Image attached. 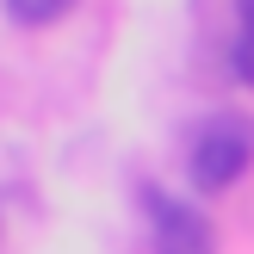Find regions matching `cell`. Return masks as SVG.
Segmentation results:
<instances>
[{
	"label": "cell",
	"mask_w": 254,
	"mask_h": 254,
	"mask_svg": "<svg viewBox=\"0 0 254 254\" xmlns=\"http://www.w3.org/2000/svg\"><path fill=\"white\" fill-rule=\"evenodd\" d=\"M248 161H254V124L236 118V112H223V118H211L205 130H198V143H192V180L217 192V186L242 180Z\"/></svg>",
	"instance_id": "1"
},
{
	"label": "cell",
	"mask_w": 254,
	"mask_h": 254,
	"mask_svg": "<svg viewBox=\"0 0 254 254\" xmlns=\"http://www.w3.org/2000/svg\"><path fill=\"white\" fill-rule=\"evenodd\" d=\"M155 254H217L211 217L192 205H168L155 198Z\"/></svg>",
	"instance_id": "2"
},
{
	"label": "cell",
	"mask_w": 254,
	"mask_h": 254,
	"mask_svg": "<svg viewBox=\"0 0 254 254\" xmlns=\"http://www.w3.org/2000/svg\"><path fill=\"white\" fill-rule=\"evenodd\" d=\"M68 6H74V0H6V12L19 25H56Z\"/></svg>",
	"instance_id": "3"
},
{
	"label": "cell",
	"mask_w": 254,
	"mask_h": 254,
	"mask_svg": "<svg viewBox=\"0 0 254 254\" xmlns=\"http://www.w3.org/2000/svg\"><path fill=\"white\" fill-rule=\"evenodd\" d=\"M230 68H236V81H242V87H254V19H242V31H236Z\"/></svg>",
	"instance_id": "4"
},
{
	"label": "cell",
	"mask_w": 254,
	"mask_h": 254,
	"mask_svg": "<svg viewBox=\"0 0 254 254\" xmlns=\"http://www.w3.org/2000/svg\"><path fill=\"white\" fill-rule=\"evenodd\" d=\"M242 19H254V0H242Z\"/></svg>",
	"instance_id": "5"
}]
</instances>
